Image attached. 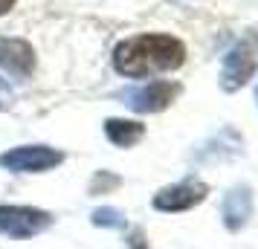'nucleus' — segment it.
<instances>
[{"mask_svg": "<svg viewBox=\"0 0 258 249\" xmlns=\"http://www.w3.org/2000/svg\"><path fill=\"white\" fill-rule=\"evenodd\" d=\"M177 93H180V87L171 81H151V84H145V87H131V90H125L122 99L137 113H157V110H163V107L171 105L177 99Z\"/></svg>", "mask_w": 258, "mask_h": 249, "instance_id": "obj_5", "label": "nucleus"}, {"mask_svg": "<svg viewBox=\"0 0 258 249\" xmlns=\"http://www.w3.org/2000/svg\"><path fill=\"white\" fill-rule=\"evenodd\" d=\"M131 249H145V246H142V235H140V232L131 237Z\"/></svg>", "mask_w": 258, "mask_h": 249, "instance_id": "obj_11", "label": "nucleus"}, {"mask_svg": "<svg viewBox=\"0 0 258 249\" xmlns=\"http://www.w3.org/2000/svg\"><path fill=\"white\" fill-rule=\"evenodd\" d=\"M52 226V214L35 206H0V232L15 240L41 235Z\"/></svg>", "mask_w": 258, "mask_h": 249, "instance_id": "obj_3", "label": "nucleus"}, {"mask_svg": "<svg viewBox=\"0 0 258 249\" xmlns=\"http://www.w3.org/2000/svg\"><path fill=\"white\" fill-rule=\"evenodd\" d=\"M203 197H206V186L188 180V183H177V186H168V189L160 191L154 197V209H160V212H186L191 206H198Z\"/></svg>", "mask_w": 258, "mask_h": 249, "instance_id": "obj_7", "label": "nucleus"}, {"mask_svg": "<svg viewBox=\"0 0 258 249\" xmlns=\"http://www.w3.org/2000/svg\"><path fill=\"white\" fill-rule=\"evenodd\" d=\"M246 209H249V200H246L244 206H238V191H235L232 197H229V203H226V223L232 226V229H235L238 223H244Z\"/></svg>", "mask_w": 258, "mask_h": 249, "instance_id": "obj_10", "label": "nucleus"}, {"mask_svg": "<svg viewBox=\"0 0 258 249\" xmlns=\"http://www.w3.org/2000/svg\"><path fill=\"white\" fill-rule=\"evenodd\" d=\"M61 162H64V154L49 145H21V148H9L6 154H0V168L15 171V174H41Z\"/></svg>", "mask_w": 258, "mask_h": 249, "instance_id": "obj_2", "label": "nucleus"}, {"mask_svg": "<svg viewBox=\"0 0 258 249\" xmlns=\"http://www.w3.org/2000/svg\"><path fill=\"white\" fill-rule=\"evenodd\" d=\"M15 6V0H0V15H6Z\"/></svg>", "mask_w": 258, "mask_h": 249, "instance_id": "obj_12", "label": "nucleus"}, {"mask_svg": "<svg viewBox=\"0 0 258 249\" xmlns=\"http://www.w3.org/2000/svg\"><path fill=\"white\" fill-rule=\"evenodd\" d=\"M142 133H145V128L140 122H128V119H107L105 122V136L119 148L137 145L142 139Z\"/></svg>", "mask_w": 258, "mask_h": 249, "instance_id": "obj_8", "label": "nucleus"}, {"mask_svg": "<svg viewBox=\"0 0 258 249\" xmlns=\"http://www.w3.org/2000/svg\"><path fill=\"white\" fill-rule=\"evenodd\" d=\"M255 52H258V38L249 35L246 41H241L238 47L226 55L223 61V90H238L241 84L249 81V75L255 72Z\"/></svg>", "mask_w": 258, "mask_h": 249, "instance_id": "obj_4", "label": "nucleus"}, {"mask_svg": "<svg viewBox=\"0 0 258 249\" xmlns=\"http://www.w3.org/2000/svg\"><path fill=\"white\" fill-rule=\"evenodd\" d=\"M93 223L107 226V229H119V226H125V217H122V212H116V209H96Z\"/></svg>", "mask_w": 258, "mask_h": 249, "instance_id": "obj_9", "label": "nucleus"}, {"mask_svg": "<svg viewBox=\"0 0 258 249\" xmlns=\"http://www.w3.org/2000/svg\"><path fill=\"white\" fill-rule=\"evenodd\" d=\"M0 70L12 78H29L35 70V49L24 38H0Z\"/></svg>", "mask_w": 258, "mask_h": 249, "instance_id": "obj_6", "label": "nucleus"}, {"mask_svg": "<svg viewBox=\"0 0 258 249\" xmlns=\"http://www.w3.org/2000/svg\"><path fill=\"white\" fill-rule=\"evenodd\" d=\"M186 61V47L174 35H134L113 49V67L128 78L177 70Z\"/></svg>", "mask_w": 258, "mask_h": 249, "instance_id": "obj_1", "label": "nucleus"}]
</instances>
